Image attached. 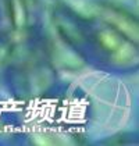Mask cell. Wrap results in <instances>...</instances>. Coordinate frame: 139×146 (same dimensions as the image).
Here are the masks:
<instances>
[{
    "instance_id": "cell-1",
    "label": "cell",
    "mask_w": 139,
    "mask_h": 146,
    "mask_svg": "<svg viewBox=\"0 0 139 146\" xmlns=\"http://www.w3.org/2000/svg\"><path fill=\"white\" fill-rule=\"evenodd\" d=\"M53 21L61 39L85 60L113 71L138 68V42L114 25L79 14L67 4L54 10Z\"/></svg>"
},
{
    "instance_id": "cell-2",
    "label": "cell",
    "mask_w": 139,
    "mask_h": 146,
    "mask_svg": "<svg viewBox=\"0 0 139 146\" xmlns=\"http://www.w3.org/2000/svg\"><path fill=\"white\" fill-rule=\"evenodd\" d=\"M18 36L21 39L7 54V81L13 92L21 98L42 96L56 82L49 52L36 38V32Z\"/></svg>"
},
{
    "instance_id": "cell-3",
    "label": "cell",
    "mask_w": 139,
    "mask_h": 146,
    "mask_svg": "<svg viewBox=\"0 0 139 146\" xmlns=\"http://www.w3.org/2000/svg\"><path fill=\"white\" fill-rule=\"evenodd\" d=\"M7 14L17 35L36 32L39 23V0H6Z\"/></svg>"
},
{
    "instance_id": "cell-4",
    "label": "cell",
    "mask_w": 139,
    "mask_h": 146,
    "mask_svg": "<svg viewBox=\"0 0 139 146\" xmlns=\"http://www.w3.org/2000/svg\"><path fill=\"white\" fill-rule=\"evenodd\" d=\"M106 3H110V4H113V6H116V7H120V9H122V10H127V11L132 13L131 10V6H132V3L136 6V3H138V0H104Z\"/></svg>"
}]
</instances>
